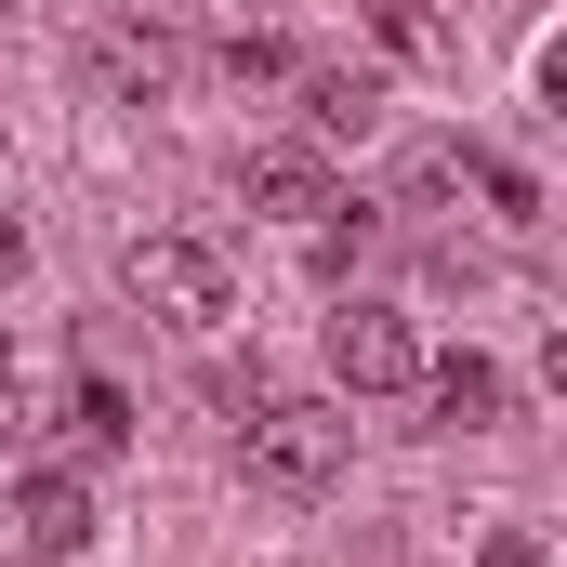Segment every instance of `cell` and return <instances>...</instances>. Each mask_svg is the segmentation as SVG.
Listing matches in <instances>:
<instances>
[{"label":"cell","instance_id":"obj_8","mask_svg":"<svg viewBox=\"0 0 567 567\" xmlns=\"http://www.w3.org/2000/svg\"><path fill=\"white\" fill-rule=\"evenodd\" d=\"M66 449H80V462H120V449H133V396H120V383H66Z\"/></svg>","mask_w":567,"mask_h":567},{"label":"cell","instance_id":"obj_11","mask_svg":"<svg viewBox=\"0 0 567 567\" xmlns=\"http://www.w3.org/2000/svg\"><path fill=\"white\" fill-rule=\"evenodd\" d=\"M488 567H542V542H528V528H515V542H488Z\"/></svg>","mask_w":567,"mask_h":567},{"label":"cell","instance_id":"obj_6","mask_svg":"<svg viewBox=\"0 0 567 567\" xmlns=\"http://www.w3.org/2000/svg\"><path fill=\"white\" fill-rule=\"evenodd\" d=\"M93 80H106V93H172V40H158V27H133V13H120V27H93Z\"/></svg>","mask_w":567,"mask_h":567},{"label":"cell","instance_id":"obj_10","mask_svg":"<svg viewBox=\"0 0 567 567\" xmlns=\"http://www.w3.org/2000/svg\"><path fill=\"white\" fill-rule=\"evenodd\" d=\"M225 66H238V80H278V66H290V40H265V27H238V40H225Z\"/></svg>","mask_w":567,"mask_h":567},{"label":"cell","instance_id":"obj_1","mask_svg":"<svg viewBox=\"0 0 567 567\" xmlns=\"http://www.w3.org/2000/svg\"><path fill=\"white\" fill-rule=\"evenodd\" d=\"M343 449H357L343 410H317V396H251V423H238V475L278 488V502H317V488L343 475Z\"/></svg>","mask_w":567,"mask_h":567},{"label":"cell","instance_id":"obj_12","mask_svg":"<svg viewBox=\"0 0 567 567\" xmlns=\"http://www.w3.org/2000/svg\"><path fill=\"white\" fill-rule=\"evenodd\" d=\"M13 265H27V225H13V212H0V278H13Z\"/></svg>","mask_w":567,"mask_h":567},{"label":"cell","instance_id":"obj_9","mask_svg":"<svg viewBox=\"0 0 567 567\" xmlns=\"http://www.w3.org/2000/svg\"><path fill=\"white\" fill-rule=\"evenodd\" d=\"M303 106H317V133H370V80H343V66H317Z\"/></svg>","mask_w":567,"mask_h":567},{"label":"cell","instance_id":"obj_5","mask_svg":"<svg viewBox=\"0 0 567 567\" xmlns=\"http://www.w3.org/2000/svg\"><path fill=\"white\" fill-rule=\"evenodd\" d=\"M251 198H265L278 225H330V212H343V172H330L317 145H265V158H251Z\"/></svg>","mask_w":567,"mask_h":567},{"label":"cell","instance_id":"obj_2","mask_svg":"<svg viewBox=\"0 0 567 567\" xmlns=\"http://www.w3.org/2000/svg\"><path fill=\"white\" fill-rule=\"evenodd\" d=\"M120 278H133V303H158L172 330H212V317H225V251H212V238H133Z\"/></svg>","mask_w":567,"mask_h":567},{"label":"cell","instance_id":"obj_7","mask_svg":"<svg viewBox=\"0 0 567 567\" xmlns=\"http://www.w3.org/2000/svg\"><path fill=\"white\" fill-rule=\"evenodd\" d=\"M423 396H435V423H502V370H488V357H475V343H462V357H423Z\"/></svg>","mask_w":567,"mask_h":567},{"label":"cell","instance_id":"obj_3","mask_svg":"<svg viewBox=\"0 0 567 567\" xmlns=\"http://www.w3.org/2000/svg\"><path fill=\"white\" fill-rule=\"evenodd\" d=\"M330 370H343L357 396H410V383H423V330H410L396 303H370V290H357V303L330 317Z\"/></svg>","mask_w":567,"mask_h":567},{"label":"cell","instance_id":"obj_4","mask_svg":"<svg viewBox=\"0 0 567 567\" xmlns=\"http://www.w3.org/2000/svg\"><path fill=\"white\" fill-rule=\"evenodd\" d=\"M13 542L40 567H66L80 542H93V488L66 475V462H27V488H13Z\"/></svg>","mask_w":567,"mask_h":567}]
</instances>
